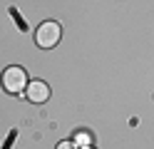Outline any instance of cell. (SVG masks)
<instances>
[{
  "instance_id": "obj_1",
  "label": "cell",
  "mask_w": 154,
  "mask_h": 149,
  "mask_svg": "<svg viewBox=\"0 0 154 149\" xmlns=\"http://www.w3.org/2000/svg\"><path fill=\"white\" fill-rule=\"evenodd\" d=\"M60 35H62L60 25L52 23V20H47V23H42L40 27H37V33H35V42H37V47L50 50V47H55L57 42H60Z\"/></svg>"
},
{
  "instance_id": "obj_2",
  "label": "cell",
  "mask_w": 154,
  "mask_h": 149,
  "mask_svg": "<svg viewBox=\"0 0 154 149\" xmlns=\"http://www.w3.org/2000/svg\"><path fill=\"white\" fill-rule=\"evenodd\" d=\"M3 87L10 95H20L23 89L27 87V75L23 67H8L3 72Z\"/></svg>"
},
{
  "instance_id": "obj_3",
  "label": "cell",
  "mask_w": 154,
  "mask_h": 149,
  "mask_svg": "<svg viewBox=\"0 0 154 149\" xmlns=\"http://www.w3.org/2000/svg\"><path fill=\"white\" fill-rule=\"evenodd\" d=\"M25 95H27V99L30 102H35V104H42L47 97H50V87H47L45 82H40V79H35V82H30L25 87Z\"/></svg>"
},
{
  "instance_id": "obj_4",
  "label": "cell",
  "mask_w": 154,
  "mask_h": 149,
  "mask_svg": "<svg viewBox=\"0 0 154 149\" xmlns=\"http://www.w3.org/2000/svg\"><path fill=\"white\" fill-rule=\"evenodd\" d=\"M90 142H92V137H90L87 132H80V134L75 137V147H77V149H87Z\"/></svg>"
},
{
  "instance_id": "obj_5",
  "label": "cell",
  "mask_w": 154,
  "mask_h": 149,
  "mask_svg": "<svg viewBox=\"0 0 154 149\" xmlns=\"http://www.w3.org/2000/svg\"><path fill=\"white\" fill-rule=\"evenodd\" d=\"M57 149H77V147H75V142H60Z\"/></svg>"
},
{
  "instance_id": "obj_6",
  "label": "cell",
  "mask_w": 154,
  "mask_h": 149,
  "mask_svg": "<svg viewBox=\"0 0 154 149\" xmlns=\"http://www.w3.org/2000/svg\"><path fill=\"white\" fill-rule=\"evenodd\" d=\"M87 149H90V147H87Z\"/></svg>"
}]
</instances>
